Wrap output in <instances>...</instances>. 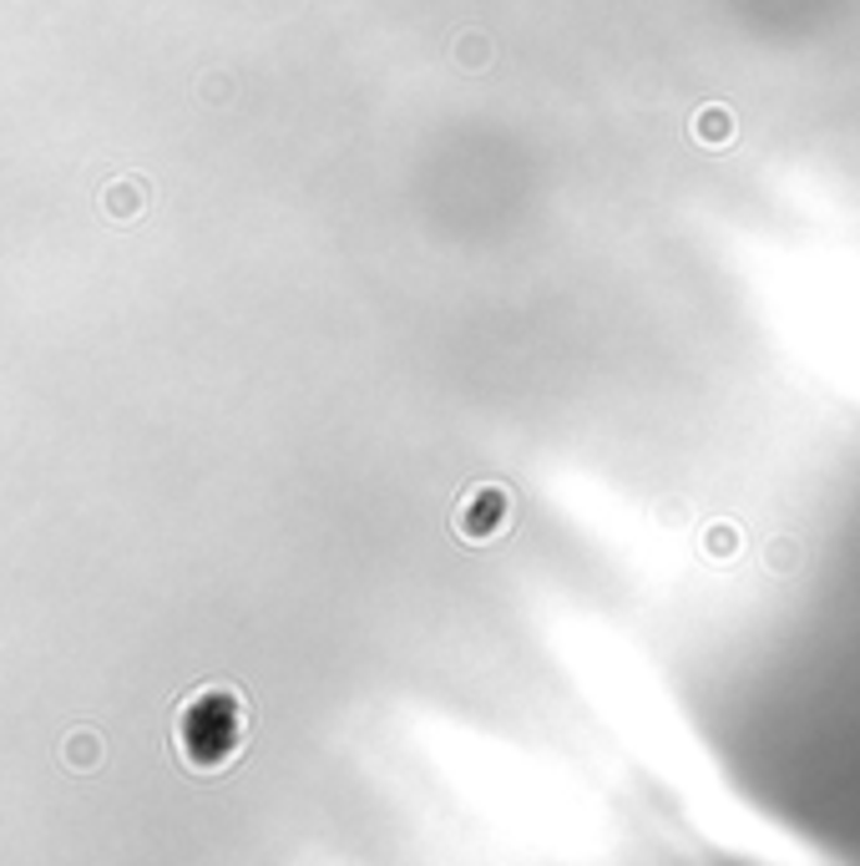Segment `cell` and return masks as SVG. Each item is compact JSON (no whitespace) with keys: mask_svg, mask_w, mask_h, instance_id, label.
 Wrapping results in <instances>:
<instances>
[{"mask_svg":"<svg viewBox=\"0 0 860 866\" xmlns=\"http://www.w3.org/2000/svg\"><path fill=\"white\" fill-rule=\"evenodd\" d=\"M244 734H248V715L238 705L234 690L223 684H208L177 709V755L188 760V770H223L244 750Z\"/></svg>","mask_w":860,"mask_h":866,"instance_id":"obj_1","label":"cell"},{"mask_svg":"<svg viewBox=\"0 0 860 866\" xmlns=\"http://www.w3.org/2000/svg\"><path fill=\"white\" fill-rule=\"evenodd\" d=\"M456 522H461L466 537H486V532H496L501 522H507V492H496V486H476V492L461 502Z\"/></svg>","mask_w":860,"mask_h":866,"instance_id":"obj_2","label":"cell"},{"mask_svg":"<svg viewBox=\"0 0 860 866\" xmlns=\"http://www.w3.org/2000/svg\"><path fill=\"white\" fill-rule=\"evenodd\" d=\"M699 137H703V143L730 137V112H703V117H699Z\"/></svg>","mask_w":860,"mask_h":866,"instance_id":"obj_3","label":"cell"}]
</instances>
